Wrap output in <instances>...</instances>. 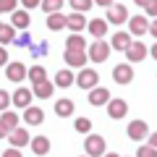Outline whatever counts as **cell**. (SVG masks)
<instances>
[{"label":"cell","mask_w":157,"mask_h":157,"mask_svg":"<svg viewBox=\"0 0 157 157\" xmlns=\"http://www.w3.org/2000/svg\"><path fill=\"white\" fill-rule=\"evenodd\" d=\"M113 97L110 92H107V86H94V89H89V105L100 107V105H107Z\"/></svg>","instance_id":"9c48e42d"},{"label":"cell","mask_w":157,"mask_h":157,"mask_svg":"<svg viewBox=\"0 0 157 157\" xmlns=\"http://www.w3.org/2000/svg\"><path fill=\"white\" fill-rule=\"evenodd\" d=\"M8 141H11V147H16V149H21V147H26L29 141H32V136H29V131L26 128H13L11 134H8Z\"/></svg>","instance_id":"30bf717a"},{"label":"cell","mask_w":157,"mask_h":157,"mask_svg":"<svg viewBox=\"0 0 157 157\" xmlns=\"http://www.w3.org/2000/svg\"><path fill=\"white\" fill-rule=\"evenodd\" d=\"M52 86H55V84L47 81V78H45V81H37V84L32 86V94L39 97V100H47V97H52Z\"/></svg>","instance_id":"ffe728a7"},{"label":"cell","mask_w":157,"mask_h":157,"mask_svg":"<svg viewBox=\"0 0 157 157\" xmlns=\"http://www.w3.org/2000/svg\"><path fill=\"white\" fill-rule=\"evenodd\" d=\"M26 71H29V68L24 66L21 60H13V63H8V66H6V76L11 78L13 84H21L24 76H26Z\"/></svg>","instance_id":"5b68a950"},{"label":"cell","mask_w":157,"mask_h":157,"mask_svg":"<svg viewBox=\"0 0 157 157\" xmlns=\"http://www.w3.org/2000/svg\"><path fill=\"white\" fill-rule=\"evenodd\" d=\"M136 157H157V149L155 147H139V152H136Z\"/></svg>","instance_id":"e575fe53"},{"label":"cell","mask_w":157,"mask_h":157,"mask_svg":"<svg viewBox=\"0 0 157 157\" xmlns=\"http://www.w3.org/2000/svg\"><path fill=\"white\" fill-rule=\"evenodd\" d=\"M26 76L32 78V84H37V81H45V78H47V71H45L42 66H32V68L26 71Z\"/></svg>","instance_id":"83f0119b"},{"label":"cell","mask_w":157,"mask_h":157,"mask_svg":"<svg viewBox=\"0 0 157 157\" xmlns=\"http://www.w3.org/2000/svg\"><path fill=\"white\" fill-rule=\"evenodd\" d=\"M105 157H121V155H115V152H107V155Z\"/></svg>","instance_id":"7dc6e473"},{"label":"cell","mask_w":157,"mask_h":157,"mask_svg":"<svg viewBox=\"0 0 157 157\" xmlns=\"http://www.w3.org/2000/svg\"><path fill=\"white\" fill-rule=\"evenodd\" d=\"M0 123L6 126V128H8V134H11L13 128H18V115H16V113H11V110H6L3 115H0Z\"/></svg>","instance_id":"cb8c5ba5"},{"label":"cell","mask_w":157,"mask_h":157,"mask_svg":"<svg viewBox=\"0 0 157 157\" xmlns=\"http://www.w3.org/2000/svg\"><path fill=\"white\" fill-rule=\"evenodd\" d=\"M0 26H3V24H0Z\"/></svg>","instance_id":"c3c4849f"},{"label":"cell","mask_w":157,"mask_h":157,"mask_svg":"<svg viewBox=\"0 0 157 157\" xmlns=\"http://www.w3.org/2000/svg\"><path fill=\"white\" fill-rule=\"evenodd\" d=\"M29 144H32V152L37 157H45L47 152H50V139H47V136H34Z\"/></svg>","instance_id":"d6986e66"},{"label":"cell","mask_w":157,"mask_h":157,"mask_svg":"<svg viewBox=\"0 0 157 157\" xmlns=\"http://www.w3.org/2000/svg\"><path fill=\"white\" fill-rule=\"evenodd\" d=\"M107 115H110L113 121L126 118V115H128V102H126V100H110V102H107Z\"/></svg>","instance_id":"52a82bcc"},{"label":"cell","mask_w":157,"mask_h":157,"mask_svg":"<svg viewBox=\"0 0 157 157\" xmlns=\"http://www.w3.org/2000/svg\"><path fill=\"white\" fill-rule=\"evenodd\" d=\"M149 34H152V37L157 39V18H155V21H152V24H149Z\"/></svg>","instance_id":"b9f144b4"},{"label":"cell","mask_w":157,"mask_h":157,"mask_svg":"<svg viewBox=\"0 0 157 157\" xmlns=\"http://www.w3.org/2000/svg\"><path fill=\"white\" fill-rule=\"evenodd\" d=\"M147 139H149V147H155V149H157V134H149Z\"/></svg>","instance_id":"7bdbcfd3"},{"label":"cell","mask_w":157,"mask_h":157,"mask_svg":"<svg viewBox=\"0 0 157 157\" xmlns=\"http://www.w3.org/2000/svg\"><path fill=\"white\" fill-rule=\"evenodd\" d=\"M126 58H128L131 63H139L147 58V45H141V42H131V47L126 50Z\"/></svg>","instance_id":"e0dca14e"},{"label":"cell","mask_w":157,"mask_h":157,"mask_svg":"<svg viewBox=\"0 0 157 157\" xmlns=\"http://www.w3.org/2000/svg\"><path fill=\"white\" fill-rule=\"evenodd\" d=\"M131 42H134V39H131L128 32H115V34H113V39H110V47H113V50H118V52H126L131 47Z\"/></svg>","instance_id":"8fae6325"},{"label":"cell","mask_w":157,"mask_h":157,"mask_svg":"<svg viewBox=\"0 0 157 157\" xmlns=\"http://www.w3.org/2000/svg\"><path fill=\"white\" fill-rule=\"evenodd\" d=\"M113 78H115L118 84H131V81H134V68H131L128 63H118V66L113 68Z\"/></svg>","instance_id":"ba28073f"},{"label":"cell","mask_w":157,"mask_h":157,"mask_svg":"<svg viewBox=\"0 0 157 157\" xmlns=\"http://www.w3.org/2000/svg\"><path fill=\"white\" fill-rule=\"evenodd\" d=\"M18 6V0H0V13H13Z\"/></svg>","instance_id":"836d02e7"},{"label":"cell","mask_w":157,"mask_h":157,"mask_svg":"<svg viewBox=\"0 0 157 157\" xmlns=\"http://www.w3.org/2000/svg\"><path fill=\"white\" fill-rule=\"evenodd\" d=\"M76 84L81 89H94L100 86V73L94 68H81V73H76Z\"/></svg>","instance_id":"7a4b0ae2"},{"label":"cell","mask_w":157,"mask_h":157,"mask_svg":"<svg viewBox=\"0 0 157 157\" xmlns=\"http://www.w3.org/2000/svg\"><path fill=\"white\" fill-rule=\"evenodd\" d=\"M110 42H105V39H94L89 47H86V55H89L92 63H105L107 58H110Z\"/></svg>","instance_id":"6da1fadb"},{"label":"cell","mask_w":157,"mask_h":157,"mask_svg":"<svg viewBox=\"0 0 157 157\" xmlns=\"http://www.w3.org/2000/svg\"><path fill=\"white\" fill-rule=\"evenodd\" d=\"M66 26V16L63 13H50L47 16V29H52V32H58V29Z\"/></svg>","instance_id":"4316f807"},{"label":"cell","mask_w":157,"mask_h":157,"mask_svg":"<svg viewBox=\"0 0 157 157\" xmlns=\"http://www.w3.org/2000/svg\"><path fill=\"white\" fill-rule=\"evenodd\" d=\"M86 29H89V34H92L94 39H105L107 21H105V18H92V21H86Z\"/></svg>","instance_id":"2e32d148"},{"label":"cell","mask_w":157,"mask_h":157,"mask_svg":"<svg viewBox=\"0 0 157 157\" xmlns=\"http://www.w3.org/2000/svg\"><path fill=\"white\" fill-rule=\"evenodd\" d=\"M63 58H66V66L68 68H84V63L89 60L86 50H66V52H63Z\"/></svg>","instance_id":"277c9868"},{"label":"cell","mask_w":157,"mask_h":157,"mask_svg":"<svg viewBox=\"0 0 157 157\" xmlns=\"http://www.w3.org/2000/svg\"><path fill=\"white\" fill-rule=\"evenodd\" d=\"M94 3H97V6H100V8H110L113 3H115V0H94Z\"/></svg>","instance_id":"60d3db41"},{"label":"cell","mask_w":157,"mask_h":157,"mask_svg":"<svg viewBox=\"0 0 157 157\" xmlns=\"http://www.w3.org/2000/svg\"><path fill=\"white\" fill-rule=\"evenodd\" d=\"M0 157H21V149H16V147H11V149L0 152Z\"/></svg>","instance_id":"74e56055"},{"label":"cell","mask_w":157,"mask_h":157,"mask_svg":"<svg viewBox=\"0 0 157 157\" xmlns=\"http://www.w3.org/2000/svg\"><path fill=\"white\" fill-rule=\"evenodd\" d=\"M32 100H34L32 89H26V86H21V84H18V89L11 94V102H13L16 107H24V110H26V107L32 105Z\"/></svg>","instance_id":"8992f818"},{"label":"cell","mask_w":157,"mask_h":157,"mask_svg":"<svg viewBox=\"0 0 157 157\" xmlns=\"http://www.w3.org/2000/svg\"><path fill=\"white\" fill-rule=\"evenodd\" d=\"M86 39L81 37V34H71V37L66 39V50H86Z\"/></svg>","instance_id":"603a6c76"},{"label":"cell","mask_w":157,"mask_h":157,"mask_svg":"<svg viewBox=\"0 0 157 157\" xmlns=\"http://www.w3.org/2000/svg\"><path fill=\"white\" fill-rule=\"evenodd\" d=\"M84 149H86V157H102L105 155V136L89 134L84 141Z\"/></svg>","instance_id":"3957f363"},{"label":"cell","mask_w":157,"mask_h":157,"mask_svg":"<svg viewBox=\"0 0 157 157\" xmlns=\"http://www.w3.org/2000/svg\"><path fill=\"white\" fill-rule=\"evenodd\" d=\"M73 128H76L78 134H89V131H92V121H89V118H76Z\"/></svg>","instance_id":"1f68e13d"},{"label":"cell","mask_w":157,"mask_h":157,"mask_svg":"<svg viewBox=\"0 0 157 157\" xmlns=\"http://www.w3.org/2000/svg\"><path fill=\"white\" fill-rule=\"evenodd\" d=\"M134 3H136V6H141V8H144L147 3H149V0H134Z\"/></svg>","instance_id":"bcb514c9"},{"label":"cell","mask_w":157,"mask_h":157,"mask_svg":"<svg viewBox=\"0 0 157 157\" xmlns=\"http://www.w3.org/2000/svg\"><path fill=\"white\" fill-rule=\"evenodd\" d=\"M13 39H16V29L11 24H3L0 26V45H11Z\"/></svg>","instance_id":"d4e9b609"},{"label":"cell","mask_w":157,"mask_h":157,"mask_svg":"<svg viewBox=\"0 0 157 157\" xmlns=\"http://www.w3.org/2000/svg\"><path fill=\"white\" fill-rule=\"evenodd\" d=\"M144 136H149V128H147V123H144V121H131V123H128V139L141 141Z\"/></svg>","instance_id":"5bb4252c"},{"label":"cell","mask_w":157,"mask_h":157,"mask_svg":"<svg viewBox=\"0 0 157 157\" xmlns=\"http://www.w3.org/2000/svg\"><path fill=\"white\" fill-rule=\"evenodd\" d=\"M8 105H11V94H8L6 89H0V110L6 113V110H8Z\"/></svg>","instance_id":"d590c367"},{"label":"cell","mask_w":157,"mask_h":157,"mask_svg":"<svg viewBox=\"0 0 157 157\" xmlns=\"http://www.w3.org/2000/svg\"><path fill=\"white\" fill-rule=\"evenodd\" d=\"M66 26L71 29L73 34H78V32H84V26H86V18H84V13H68L66 16Z\"/></svg>","instance_id":"9a60e30c"},{"label":"cell","mask_w":157,"mask_h":157,"mask_svg":"<svg viewBox=\"0 0 157 157\" xmlns=\"http://www.w3.org/2000/svg\"><path fill=\"white\" fill-rule=\"evenodd\" d=\"M24 121H26L29 126H39L42 121H45V113H42V107H34V105H29L26 110H24Z\"/></svg>","instance_id":"ac0fdd59"},{"label":"cell","mask_w":157,"mask_h":157,"mask_svg":"<svg viewBox=\"0 0 157 157\" xmlns=\"http://www.w3.org/2000/svg\"><path fill=\"white\" fill-rule=\"evenodd\" d=\"M55 113H58L60 118L73 115V102H71V100H58V102H55Z\"/></svg>","instance_id":"484cf974"},{"label":"cell","mask_w":157,"mask_h":157,"mask_svg":"<svg viewBox=\"0 0 157 157\" xmlns=\"http://www.w3.org/2000/svg\"><path fill=\"white\" fill-rule=\"evenodd\" d=\"M39 3H42V0H21V6H24V8H37Z\"/></svg>","instance_id":"ab89813d"},{"label":"cell","mask_w":157,"mask_h":157,"mask_svg":"<svg viewBox=\"0 0 157 157\" xmlns=\"http://www.w3.org/2000/svg\"><path fill=\"white\" fill-rule=\"evenodd\" d=\"M71 84H76V76H73L68 68H60V71L55 73V86H60V89H68Z\"/></svg>","instance_id":"44dd1931"},{"label":"cell","mask_w":157,"mask_h":157,"mask_svg":"<svg viewBox=\"0 0 157 157\" xmlns=\"http://www.w3.org/2000/svg\"><path fill=\"white\" fill-rule=\"evenodd\" d=\"M47 50H50V45H47L45 39H42V42H37V45H32V47H29L32 58H42V55H47Z\"/></svg>","instance_id":"4dcf8cb0"},{"label":"cell","mask_w":157,"mask_h":157,"mask_svg":"<svg viewBox=\"0 0 157 157\" xmlns=\"http://www.w3.org/2000/svg\"><path fill=\"white\" fill-rule=\"evenodd\" d=\"M29 24H32V18H29L26 11H13V18H11V26H13V29H21V32H26Z\"/></svg>","instance_id":"7402d4cb"},{"label":"cell","mask_w":157,"mask_h":157,"mask_svg":"<svg viewBox=\"0 0 157 157\" xmlns=\"http://www.w3.org/2000/svg\"><path fill=\"white\" fill-rule=\"evenodd\" d=\"M149 32V24H147V16H131L128 18V34H136V37H141V34Z\"/></svg>","instance_id":"7c38bea8"},{"label":"cell","mask_w":157,"mask_h":157,"mask_svg":"<svg viewBox=\"0 0 157 157\" xmlns=\"http://www.w3.org/2000/svg\"><path fill=\"white\" fill-rule=\"evenodd\" d=\"M0 139H8V128L3 123H0Z\"/></svg>","instance_id":"ee69618b"},{"label":"cell","mask_w":157,"mask_h":157,"mask_svg":"<svg viewBox=\"0 0 157 157\" xmlns=\"http://www.w3.org/2000/svg\"><path fill=\"white\" fill-rule=\"evenodd\" d=\"M71 3V8L76 13H86V11H92V6H94V0H68Z\"/></svg>","instance_id":"f546056e"},{"label":"cell","mask_w":157,"mask_h":157,"mask_svg":"<svg viewBox=\"0 0 157 157\" xmlns=\"http://www.w3.org/2000/svg\"><path fill=\"white\" fill-rule=\"evenodd\" d=\"M0 66H8V52H6L3 45H0Z\"/></svg>","instance_id":"f35d334b"},{"label":"cell","mask_w":157,"mask_h":157,"mask_svg":"<svg viewBox=\"0 0 157 157\" xmlns=\"http://www.w3.org/2000/svg\"><path fill=\"white\" fill-rule=\"evenodd\" d=\"M13 45H16V47H32V37H29V32H21V34H16Z\"/></svg>","instance_id":"d6a6232c"},{"label":"cell","mask_w":157,"mask_h":157,"mask_svg":"<svg viewBox=\"0 0 157 157\" xmlns=\"http://www.w3.org/2000/svg\"><path fill=\"white\" fill-rule=\"evenodd\" d=\"M42 11L50 16V13H60L63 11V0H42Z\"/></svg>","instance_id":"f1b7e54d"},{"label":"cell","mask_w":157,"mask_h":157,"mask_svg":"<svg viewBox=\"0 0 157 157\" xmlns=\"http://www.w3.org/2000/svg\"><path fill=\"white\" fill-rule=\"evenodd\" d=\"M126 18H128L126 6H118V3H113V6L107 8V24H123Z\"/></svg>","instance_id":"4fadbf2b"},{"label":"cell","mask_w":157,"mask_h":157,"mask_svg":"<svg viewBox=\"0 0 157 157\" xmlns=\"http://www.w3.org/2000/svg\"><path fill=\"white\" fill-rule=\"evenodd\" d=\"M144 11H147V16H152V18H157V0H149L144 6Z\"/></svg>","instance_id":"8d00e7d4"},{"label":"cell","mask_w":157,"mask_h":157,"mask_svg":"<svg viewBox=\"0 0 157 157\" xmlns=\"http://www.w3.org/2000/svg\"><path fill=\"white\" fill-rule=\"evenodd\" d=\"M149 55H152V58H155V60H157V42H155V45H152V50H149Z\"/></svg>","instance_id":"f6af8a7d"}]
</instances>
